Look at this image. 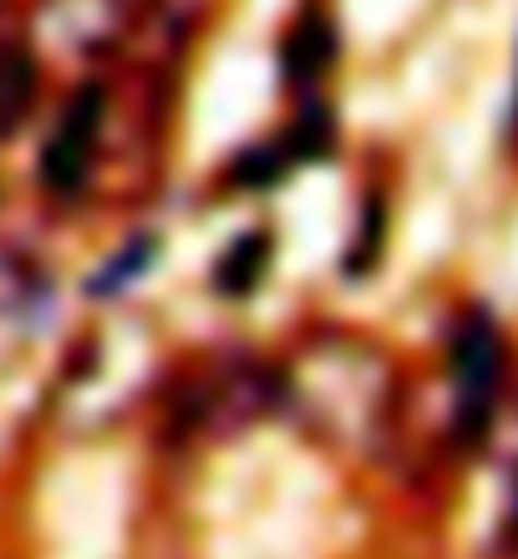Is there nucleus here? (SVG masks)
I'll return each mask as SVG.
<instances>
[{"label": "nucleus", "instance_id": "obj_3", "mask_svg": "<svg viewBox=\"0 0 518 559\" xmlns=\"http://www.w3.org/2000/svg\"><path fill=\"white\" fill-rule=\"evenodd\" d=\"M330 57H336V26H330V15L326 11H305L280 46L285 76H290L296 87H311L315 76L330 67Z\"/></svg>", "mask_w": 518, "mask_h": 559}, {"label": "nucleus", "instance_id": "obj_6", "mask_svg": "<svg viewBox=\"0 0 518 559\" xmlns=\"http://www.w3.org/2000/svg\"><path fill=\"white\" fill-rule=\"evenodd\" d=\"M153 250H158V239H133L103 275L92 280V295H112V290H122V285H133V280L153 265Z\"/></svg>", "mask_w": 518, "mask_h": 559}, {"label": "nucleus", "instance_id": "obj_1", "mask_svg": "<svg viewBox=\"0 0 518 559\" xmlns=\"http://www.w3.org/2000/svg\"><path fill=\"white\" fill-rule=\"evenodd\" d=\"M498 371H504V352H498V331L483 310H473L453 336V392H458V438L478 442L489 432L493 397H498Z\"/></svg>", "mask_w": 518, "mask_h": 559}, {"label": "nucleus", "instance_id": "obj_4", "mask_svg": "<svg viewBox=\"0 0 518 559\" xmlns=\"http://www.w3.org/2000/svg\"><path fill=\"white\" fill-rule=\"evenodd\" d=\"M265 265H269V239L265 235H244V239H234L229 245V254L219 260V290H229V295H244V290H254V280L265 275Z\"/></svg>", "mask_w": 518, "mask_h": 559}, {"label": "nucleus", "instance_id": "obj_2", "mask_svg": "<svg viewBox=\"0 0 518 559\" xmlns=\"http://www.w3.org/2000/svg\"><path fill=\"white\" fill-rule=\"evenodd\" d=\"M97 128H103V87H82V97H72L67 118L57 122V133L41 153V178L46 189L76 193L92 174V153H97Z\"/></svg>", "mask_w": 518, "mask_h": 559}, {"label": "nucleus", "instance_id": "obj_9", "mask_svg": "<svg viewBox=\"0 0 518 559\" xmlns=\"http://www.w3.org/2000/svg\"><path fill=\"white\" fill-rule=\"evenodd\" d=\"M514 493H518V488H514Z\"/></svg>", "mask_w": 518, "mask_h": 559}, {"label": "nucleus", "instance_id": "obj_7", "mask_svg": "<svg viewBox=\"0 0 518 559\" xmlns=\"http://www.w3.org/2000/svg\"><path fill=\"white\" fill-rule=\"evenodd\" d=\"M285 147H290V158H315V153H326L330 147V112L321 103H305V112L296 118V128H290V138H285Z\"/></svg>", "mask_w": 518, "mask_h": 559}, {"label": "nucleus", "instance_id": "obj_5", "mask_svg": "<svg viewBox=\"0 0 518 559\" xmlns=\"http://www.w3.org/2000/svg\"><path fill=\"white\" fill-rule=\"evenodd\" d=\"M31 92H36V67H31L26 51H5L0 57V118L15 122L26 112Z\"/></svg>", "mask_w": 518, "mask_h": 559}, {"label": "nucleus", "instance_id": "obj_8", "mask_svg": "<svg viewBox=\"0 0 518 559\" xmlns=\"http://www.w3.org/2000/svg\"><path fill=\"white\" fill-rule=\"evenodd\" d=\"M285 163H290V147H254L244 163H234V178L244 189H265L285 174Z\"/></svg>", "mask_w": 518, "mask_h": 559}]
</instances>
